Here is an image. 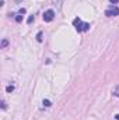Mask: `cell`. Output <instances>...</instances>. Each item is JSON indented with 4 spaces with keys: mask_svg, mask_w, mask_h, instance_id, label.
Masks as SVG:
<instances>
[{
    "mask_svg": "<svg viewBox=\"0 0 119 120\" xmlns=\"http://www.w3.org/2000/svg\"><path fill=\"white\" fill-rule=\"evenodd\" d=\"M73 24H74L76 30L79 31V32H86V31L90 30V24H88V22H83L80 18H74Z\"/></svg>",
    "mask_w": 119,
    "mask_h": 120,
    "instance_id": "obj_1",
    "label": "cell"
},
{
    "mask_svg": "<svg viewBox=\"0 0 119 120\" xmlns=\"http://www.w3.org/2000/svg\"><path fill=\"white\" fill-rule=\"evenodd\" d=\"M53 18H55V11L53 10H46L44 13V21L45 22H51Z\"/></svg>",
    "mask_w": 119,
    "mask_h": 120,
    "instance_id": "obj_2",
    "label": "cell"
},
{
    "mask_svg": "<svg viewBox=\"0 0 119 120\" xmlns=\"http://www.w3.org/2000/svg\"><path fill=\"white\" fill-rule=\"evenodd\" d=\"M105 15H108V17H115V15H119V7H116V6L109 7V8L105 11Z\"/></svg>",
    "mask_w": 119,
    "mask_h": 120,
    "instance_id": "obj_3",
    "label": "cell"
},
{
    "mask_svg": "<svg viewBox=\"0 0 119 120\" xmlns=\"http://www.w3.org/2000/svg\"><path fill=\"white\" fill-rule=\"evenodd\" d=\"M36 41H38V42H42V32H38V35H36Z\"/></svg>",
    "mask_w": 119,
    "mask_h": 120,
    "instance_id": "obj_4",
    "label": "cell"
},
{
    "mask_svg": "<svg viewBox=\"0 0 119 120\" xmlns=\"http://www.w3.org/2000/svg\"><path fill=\"white\" fill-rule=\"evenodd\" d=\"M114 95H115L116 98H119V85L115 88V90H114Z\"/></svg>",
    "mask_w": 119,
    "mask_h": 120,
    "instance_id": "obj_5",
    "label": "cell"
},
{
    "mask_svg": "<svg viewBox=\"0 0 119 120\" xmlns=\"http://www.w3.org/2000/svg\"><path fill=\"white\" fill-rule=\"evenodd\" d=\"M7 45H8V42H7V39H3V41H1V48H6Z\"/></svg>",
    "mask_w": 119,
    "mask_h": 120,
    "instance_id": "obj_6",
    "label": "cell"
},
{
    "mask_svg": "<svg viewBox=\"0 0 119 120\" xmlns=\"http://www.w3.org/2000/svg\"><path fill=\"white\" fill-rule=\"evenodd\" d=\"M44 106H46V108H49V106H51V102H49L48 99H44Z\"/></svg>",
    "mask_w": 119,
    "mask_h": 120,
    "instance_id": "obj_7",
    "label": "cell"
},
{
    "mask_svg": "<svg viewBox=\"0 0 119 120\" xmlns=\"http://www.w3.org/2000/svg\"><path fill=\"white\" fill-rule=\"evenodd\" d=\"M62 3H63V0H55V4H58V8L62 7Z\"/></svg>",
    "mask_w": 119,
    "mask_h": 120,
    "instance_id": "obj_8",
    "label": "cell"
},
{
    "mask_svg": "<svg viewBox=\"0 0 119 120\" xmlns=\"http://www.w3.org/2000/svg\"><path fill=\"white\" fill-rule=\"evenodd\" d=\"M13 90H14L13 85H8V87H7V92H13Z\"/></svg>",
    "mask_w": 119,
    "mask_h": 120,
    "instance_id": "obj_9",
    "label": "cell"
},
{
    "mask_svg": "<svg viewBox=\"0 0 119 120\" xmlns=\"http://www.w3.org/2000/svg\"><path fill=\"white\" fill-rule=\"evenodd\" d=\"M21 20H23V17H21V15H17V17H16V21H17V22H20Z\"/></svg>",
    "mask_w": 119,
    "mask_h": 120,
    "instance_id": "obj_10",
    "label": "cell"
},
{
    "mask_svg": "<svg viewBox=\"0 0 119 120\" xmlns=\"http://www.w3.org/2000/svg\"><path fill=\"white\" fill-rule=\"evenodd\" d=\"M32 20H34V17H32V15H31L30 18H28V24H31V22H32Z\"/></svg>",
    "mask_w": 119,
    "mask_h": 120,
    "instance_id": "obj_11",
    "label": "cell"
},
{
    "mask_svg": "<svg viewBox=\"0 0 119 120\" xmlns=\"http://www.w3.org/2000/svg\"><path fill=\"white\" fill-rule=\"evenodd\" d=\"M1 108H3V109H6V102H4V101L1 102Z\"/></svg>",
    "mask_w": 119,
    "mask_h": 120,
    "instance_id": "obj_12",
    "label": "cell"
},
{
    "mask_svg": "<svg viewBox=\"0 0 119 120\" xmlns=\"http://www.w3.org/2000/svg\"><path fill=\"white\" fill-rule=\"evenodd\" d=\"M111 3H118V0H109Z\"/></svg>",
    "mask_w": 119,
    "mask_h": 120,
    "instance_id": "obj_13",
    "label": "cell"
},
{
    "mask_svg": "<svg viewBox=\"0 0 119 120\" xmlns=\"http://www.w3.org/2000/svg\"><path fill=\"white\" fill-rule=\"evenodd\" d=\"M116 120H119V115H116Z\"/></svg>",
    "mask_w": 119,
    "mask_h": 120,
    "instance_id": "obj_14",
    "label": "cell"
}]
</instances>
